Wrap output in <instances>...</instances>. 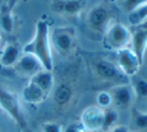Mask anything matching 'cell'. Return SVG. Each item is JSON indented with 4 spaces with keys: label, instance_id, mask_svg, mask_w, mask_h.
I'll use <instances>...</instances> for the list:
<instances>
[{
    "label": "cell",
    "instance_id": "obj_10",
    "mask_svg": "<svg viewBox=\"0 0 147 132\" xmlns=\"http://www.w3.org/2000/svg\"><path fill=\"white\" fill-rule=\"evenodd\" d=\"M95 71L103 80H115L120 76V70L116 66L104 59L95 63Z\"/></svg>",
    "mask_w": 147,
    "mask_h": 132
},
{
    "label": "cell",
    "instance_id": "obj_1",
    "mask_svg": "<svg viewBox=\"0 0 147 132\" xmlns=\"http://www.w3.org/2000/svg\"><path fill=\"white\" fill-rule=\"evenodd\" d=\"M23 52L34 55L42 64L43 69L52 71L53 60L50 44V33L47 22H37L34 37L24 46Z\"/></svg>",
    "mask_w": 147,
    "mask_h": 132
},
{
    "label": "cell",
    "instance_id": "obj_6",
    "mask_svg": "<svg viewBox=\"0 0 147 132\" xmlns=\"http://www.w3.org/2000/svg\"><path fill=\"white\" fill-rule=\"evenodd\" d=\"M131 50L137 57L139 63L142 65L144 59V54L147 49V25L138 27L133 34H131Z\"/></svg>",
    "mask_w": 147,
    "mask_h": 132
},
{
    "label": "cell",
    "instance_id": "obj_16",
    "mask_svg": "<svg viewBox=\"0 0 147 132\" xmlns=\"http://www.w3.org/2000/svg\"><path fill=\"white\" fill-rule=\"evenodd\" d=\"M118 120H119V114L115 109H103V121L101 132H104L118 125Z\"/></svg>",
    "mask_w": 147,
    "mask_h": 132
},
{
    "label": "cell",
    "instance_id": "obj_11",
    "mask_svg": "<svg viewBox=\"0 0 147 132\" xmlns=\"http://www.w3.org/2000/svg\"><path fill=\"white\" fill-rule=\"evenodd\" d=\"M30 81L40 88L46 95H48L54 85V77L52 71H47L44 69L33 75Z\"/></svg>",
    "mask_w": 147,
    "mask_h": 132
},
{
    "label": "cell",
    "instance_id": "obj_3",
    "mask_svg": "<svg viewBox=\"0 0 147 132\" xmlns=\"http://www.w3.org/2000/svg\"><path fill=\"white\" fill-rule=\"evenodd\" d=\"M116 59L118 69L120 72L126 76H135L139 71L141 64L138 61L137 57L133 53V51L128 47L118 49L116 52Z\"/></svg>",
    "mask_w": 147,
    "mask_h": 132
},
{
    "label": "cell",
    "instance_id": "obj_23",
    "mask_svg": "<svg viewBox=\"0 0 147 132\" xmlns=\"http://www.w3.org/2000/svg\"><path fill=\"white\" fill-rule=\"evenodd\" d=\"M147 0H125L124 1V9L128 12H132L135 9H137L139 6L143 5L144 3H146Z\"/></svg>",
    "mask_w": 147,
    "mask_h": 132
},
{
    "label": "cell",
    "instance_id": "obj_5",
    "mask_svg": "<svg viewBox=\"0 0 147 132\" xmlns=\"http://www.w3.org/2000/svg\"><path fill=\"white\" fill-rule=\"evenodd\" d=\"M131 39V33L126 26L121 23H115L107 31V42L109 46L115 49L124 48Z\"/></svg>",
    "mask_w": 147,
    "mask_h": 132
},
{
    "label": "cell",
    "instance_id": "obj_17",
    "mask_svg": "<svg viewBox=\"0 0 147 132\" xmlns=\"http://www.w3.org/2000/svg\"><path fill=\"white\" fill-rule=\"evenodd\" d=\"M131 118L135 132H147V112L134 108L131 113Z\"/></svg>",
    "mask_w": 147,
    "mask_h": 132
},
{
    "label": "cell",
    "instance_id": "obj_9",
    "mask_svg": "<svg viewBox=\"0 0 147 132\" xmlns=\"http://www.w3.org/2000/svg\"><path fill=\"white\" fill-rule=\"evenodd\" d=\"M15 66L17 67V70L20 73L30 76V77H32L33 75L38 73L39 71L43 70L42 64L40 63V61L34 55L25 52L21 54Z\"/></svg>",
    "mask_w": 147,
    "mask_h": 132
},
{
    "label": "cell",
    "instance_id": "obj_4",
    "mask_svg": "<svg viewBox=\"0 0 147 132\" xmlns=\"http://www.w3.org/2000/svg\"><path fill=\"white\" fill-rule=\"evenodd\" d=\"M103 109L90 106L84 109L80 117V125L85 132H99L102 128Z\"/></svg>",
    "mask_w": 147,
    "mask_h": 132
},
{
    "label": "cell",
    "instance_id": "obj_18",
    "mask_svg": "<svg viewBox=\"0 0 147 132\" xmlns=\"http://www.w3.org/2000/svg\"><path fill=\"white\" fill-rule=\"evenodd\" d=\"M134 95L135 98L138 99H146L147 98V80L144 78H138L137 80H135L133 86Z\"/></svg>",
    "mask_w": 147,
    "mask_h": 132
},
{
    "label": "cell",
    "instance_id": "obj_21",
    "mask_svg": "<svg viewBox=\"0 0 147 132\" xmlns=\"http://www.w3.org/2000/svg\"><path fill=\"white\" fill-rule=\"evenodd\" d=\"M96 102L98 104V107H100L101 109L110 108V106L113 104L111 93L107 91L99 92L96 96Z\"/></svg>",
    "mask_w": 147,
    "mask_h": 132
},
{
    "label": "cell",
    "instance_id": "obj_13",
    "mask_svg": "<svg viewBox=\"0 0 147 132\" xmlns=\"http://www.w3.org/2000/svg\"><path fill=\"white\" fill-rule=\"evenodd\" d=\"M22 96H23L24 101L27 102L28 104L38 105L44 101L47 95L34 83L29 81V83L24 87L22 91Z\"/></svg>",
    "mask_w": 147,
    "mask_h": 132
},
{
    "label": "cell",
    "instance_id": "obj_19",
    "mask_svg": "<svg viewBox=\"0 0 147 132\" xmlns=\"http://www.w3.org/2000/svg\"><path fill=\"white\" fill-rule=\"evenodd\" d=\"M147 18V2L131 12L129 20L132 24H140Z\"/></svg>",
    "mask_w": 147,
    "mask_h": 132
},
{
    "label": "cell",
    "instance_id": "obj_15",
    "mask_svg": "<svg viewBox=\"0 0 147 132\" xmlns=\"http://www.w3.org/2000/svg\"><path fill=\"white\" fill-rule=\"evenodd\" d=\"M72 96H73V90L71 86L66 83H62L55 89L53 93V100L56 105L63 107L71 101Z\"/></svg>",
    "mask_w": 147,
    "mask_h": 132
},
{
    "label": "cell",
    "instance_id": "obj_22",
    "mask_svg": "<svg viewBox=\"0 0 147 132\" xmlns=\"http://www.w3.org/2000/svg\"><path fill=\"white\" fill-rule=\"evenodd\" d=\"M62 8L66 13L75 14L80 10L81 5H80V2L77 0H66L62 5Z\"/></svg>",
    "mask_w": 147,
    "mask_h": 132
},
{
    "label": "cell",
    "instance_id": "obj_2",
    "mask_svg": "<svg viewBox=\"0 0 147 132\" xmlns=\"http://www.w3.org/2000/svg\"><path fill=\"white\" fill-rule=\"evenodd\" d=\"M0 108L8 116L11 117L12 120L15 121V123L20 128L26 130L27 123L24 118V114L22 112L19 101L13 93L7 90L0 89Z\"/></svg>",
    "mask_w": 147,
    "mask_h": 132
},
{
    "label": "cell",
    "instance_id": "obj_7",
    "mask_svg": "<svg viewBox=\"0 0 147 132\" xmlns=\"http://www.w3.org/2000/svg\"><path fill=\"white\" fill-rule=\"evenodd\" d=\"M52 43L54 48L61 54H67L74 44L73 32L66 28L55 29L52 35Z\"/></svg>",
    "mask_w": 147,
    "mask_h": 132
},
{
    "label": "cell",
    "instance_id": "obj_14",
    "mask_svg": "<svg viewBox=\"0 0 147 132\" xmlns=\"http://www.w3.org/2000/svg\"><path fill=\"white\" fill-rule=\"evenodd\" d=\"M108 12L102 7H98L93 9L89 14L88 21L90 26L95 30L101 31L105 28L108 22Z\"/></svg>",
    "mask_w": 147,
    "mask_h": 132
},
{
    "label": "cell",
    "instance_id": "obj_26",
    "mask_svg": "<svg viewBox=\"0 0 147 132\" xmlns=\"http://www.w3.org/2000/svg\"><path fill=\"white\" fill-rule=\"evenodd\" d=\"M104 132H130V130L128 129V127L124 126V125H116Z\"/></svg>",
    "mask_w": 147,
    "mask_h": 132
},
{
    "label": "cell",
    "instance_id": "obj_8",
    "mask_svg": "<svg viewBox=\"0 0 147 132\" xmlns=\"http://www.w3.org/2000/svg\"><path fill=\"white\" fill-rule=\"evenodd\" d=\"M112 102L115 106L121 109H126L131 106L135 95L131 86L118 85L111 92Z\"/></svg>",
    "mask_w": 147,
    "mask_h": 132
},
{
    "label": "cell",
    "instance_id": "obj_24",
    "mask_svg": "<svg viewBox=\"0 0 147 132\" xmlns=\"http://www.w3.org/2000/svg\"><path fill=\"white\" fill-rule=\"evenodd\" d=\"M42 132H63V127L58 123L47 122L43 124Z\"/></svg>",
    "mask_w": 147,
    "mask_h": 132
},
{
    "label": "cell",
    "instance_id": "obj_28",
    "mask_svg": "<svg viewBox=\"0 0 147 132\" xmlns=\"http://www.w3.org/2000/svg\"><path fill=\"white\" fill-rule=\"evenodd\" d=\"M99 132H100V131H99Z\"/></svg>",
    "mask_w": 147,
    "mask_h": 132
},
{
    "label": "cell",
    "instance_id": "obj_25",
    "mask_svg": "<svg viewBox=\"0 0 147 132\" xmlns=\"http://www.w3.org/2000/svg\"><path fill=\"white\" fill-rule=\"evenodd\" d=\"M63 132H85L83 130V128L81 127L80 124H70L66 127L65 129H63Z\"/></svg>",
    "mask_w": 147,
    "mask_h": 132
},
{
    "label": "cell",
    "instance_id": "obj_27",
    "mask_svg": "<svg viewBox=\"0 0 147 132\" xmlns=\"http://www.w3.org/2000/svg\"><path fill=\"white\" fill-rule=\"evenodd\" d=\"M1 39H2L1 38V35H0V46H1Z\"/></svg>",
    "mask_w": 147,
    "mask_h": 132
},
{
    "label": "cell",
    "instance_id": "obj_12",
    "mask_svg": "<svg viewBox=\"0 0 147 132\" xmlns=\"http://www.w3.org/2000/svg\"><path fill=\"white\" fill-rule=\"evenodd\" d=\"M20 56H21V52L17 45L7 44L2 49L0 54V64L4 67L15 66Z\"/></svg>",
    "mask_w": 147,
    "mask_h": 132
},
{
    "label": "cell",
    "instance_id": "obj_20",
    "mask_svg": "<svg viewBox=\"0 0 147 132\" xmlns=\"http://www.w3.org/2000/svg\"><path fill=\"white\" fill-rule=\"evenodd\" d=\"M0 27L5 33L10 34V33L13 32V28H14V21L12 15L9 12H6L3 13L0 16Z\"/></svg>",
    "mask_w": 147,
    "mask_h": 132
}]
</instances>
